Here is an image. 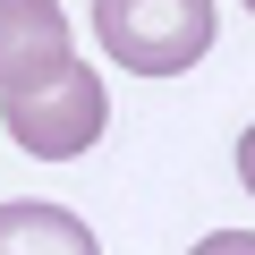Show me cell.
Segmentation results:
<instances>
[{"label":"cell","mask_w":255,"mask_h":255,"mask_svg":"<svg viewBox=\"0 0 255 255\" xmlns=\"http://www.w3.org/2000/svg\"><path fill=\"white\" fill-rule=\"evenodd\" d=\"M187 255H255V238H247V230H213V238H196Z\"/></svg>","instance_id":"obj_5"},{"label":"cell","mask_w":255,"mask_h":255,"mask_svg":"<svg viewBox=\"0 0 255 255\" xmlns=\"http://www.w3.org/2000/svg\"><path fill=\"white\" fill-rule=\"evenodd\" d=\"M0 255H102V238L68 204L17 196V204H0Z\"/></svg>","instance_id":"obj_4"},{"label":"cell","mask_w":255,"mask_h":255,"mask_svg":"<svg viewBox=\"0 0 255 255\" xmlns=\"http://www.w3.org/2000/svg\"><path fill=\"white\" fill-rule=\"evenodd\" d=\"M94 34L128 77H179L213 51V0H94Z\"/></svg>","instance_id":"obj_1"},{"label":"cell","mask_w":255,"mask_h":255,"mask_svg":"<svg viewBox=\"0 0 255 255\" xmlns=\"http://www.w3.org/2000/svg\"><path fill=\"white\" fill-rule=\"evenodd\" d=\"M77 60L60 0H0V94H26Z\"/></svg>","instance_id":"obj_3"},{"label":"cell","mask_w":255,"mask_h":255,"mask_svg":"<svg viewBox=\"0 0 255 255\" xmlns=\"http://www.w3.org/2000/svg\"><path fill=\"white\" fill-rule=\"evenodd\" d=\"M238 179H247V196H255V128L238 136Z\"/></svg>","instance_id":"obj_6"},{"label":"cell","mask_w":255,"mask_h":255,"mask_svg":"<svg viewBox=\"0 0 255 255\" xmlns=\"http://www.w3.org/2000/svg\"><path fill=\"white\" fill-rule=\"evenodd\" d=\"M247 9H255V0H247Z\"/></svg>","instance_id":"obj_7"},{"label":"cell","mask_w":255,"mask_h":255,"mask_svg":"<svg viewBox=\"0 0 255 255\" xmlns=\"http://www.w3.org/2000/svg\"><path fill=\"white\" fill-rule=\"evenodd\" d=\"M102 119H111V94H102V77H94L85 60H68L60 77H43V85H26V94H0V128H9L34 162L85 153V145L102 136Z\"/></svg>","instance_id":"obj_2"}]
</instances>
